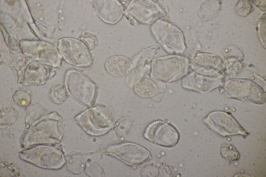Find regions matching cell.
Here are the masks:
<instances>
[{
	"label": "cell",
	"mask_w": 266,
	"mask_h": 177,
	"mask_svg": "<svg viewBox=\"0 0 266 177\" xmlns=\"http://www.w3.org/2000/svg\"><path fill=\"white\" fill-rule=\"evenodd\" d=\"M12 98L14 102L22 107L26 106L31 101V98L29 94L26 91L22 90L15 91Z\"/></svg>",
	"instance_id": "obj_15"
},
{
	"label": "cell",
	"mask_w": 266,
	"mask_h": 177,
	"mask_svg": "<svg viewBox=\"0 0 266 177\" xmlns=\"http://www.w3.org/2000/svg\"><path fill=\"white\" fill-rule=\"evenodd\" d=\"M221 154L223 158L230 162L237 161L240 157L239 152L236 148L230 145L225 144L223 146Z\"/></svg>",
	"instance_id": "obj_14"
},
{
	"label": "cell",
	"mask_w": 266,
	"mask_h": 177,
	"mask_svg": "<svg viewBox=\"0 0 266 177\" xmlns=\"http://www.w3.org/2000/svg\"><path fill=\"white\" fill-rule=\"evenodd\" d=\"M162 10L151 0H133L129 4L124 15L133 26L153 24L162 16Z\"/></svg>",
	"instance_id": "obj_4"
},
{
	"label": "cell",
	"mask_w": 266,
	"mask_h": 177,
	"mask_svg": "<svg viewBox=\"0 0 266 177\" xmlns=\"http://www.w3.org/2000/svg\"><path fill=\"white\" fill-rule=\"evenodd\" d=\"M134 90L138 96L142 98H152L158 92V86L153 81L146 78L138 79L134 86Z\"/></svg>",
	"instance_id": "obj_12"
},
{
	"label": "cell",
	"mask_w": 266,
	"mask_h": 177,
	"mask_svg": "<svg viewBox=\"0 0 266 177\" xmlns=\"http://www.w3.org/2000/svg\"><path fill=\"white\" fill-rule=\"evenodd\" d=\"M104 66L110 74L116 77H122L130 73L133 68V64L128 58L117 55L109 58L106 61Z\"/></svg>",
	"instance_id": "obj_9"
},
{
	"label": "cell",
	"mask_w": 266,
	"mask_h": 177,
	"mask_svg": "<svg viewBox=\"0 0 266 177\" xmlns=\"http://www.w3.org/2000/svg\"><path fill=\"white\" fill-rule=\"evenodd\" d=\"M92 6L100 18L104 22L115 24L122 18L124 9L117 0H93Z\"/></svg>",
	"instance_id": "obj_8"
},
{
	"label": "cell",
	"mask_w": 266,
	"mask_h": 177,
	"mask_svg": "<svg viewBox=\"0 0 266 177\" xmlns=\"http://www.w3.org/2000/svg\"><path fill=\"white\" fill-rule=\"evenodd\" d=\"M144 136L151 142L167 147L175 145L179 138V134L175 127L161 120L155 121L149 125Z\"/></svg>",
	"instance_id": "obj_6"
},
{
	"label": "cell",
	"mask_w": 266,
	"mask_h": 177,
	"mask_svg": "<svg viewBox=\"0 0 266 177\" xmlns=\"http://www.w3.org/2000/svg\"><path fill=\"white\" fill-rule=\"evenodd\" d=\"M108 154L115 156L131 165H140L150 159V153L138 145L126 143L111 146L107 150Z\"/></svg>",
	"instance_id": "obj_7"
},
{
	"label": "cell",
	"mask_w": 266,
	"mask_h": 177,
	"mask_svg": "<svg viewBox=\"0 0 266 177\" xmlns=\"http://www.w3.org/2000/svg\"><path fill=\"white\" fill-rule=\"evenodd\" d=\"M65 83L67 91L76 102L90 107L94 104L98 87L87 76L77 71L71 70L66 74Z\"/></svg>",
	"instance_id": "obj_2"
},
{
	"label": "cell",
	"mask_w": 266,
	"mask_h": 177,
	"mask_svg": "<svg viewBox=\"0 0 266 177\" xmlns=\"http://www.w3.org/2000/svg\"><path fill=\"white\" fill-rule=\"evenodd\" d=\"M66 90L65 86L58 84L52 87L50 91L51 99L53 103L60 104L64 101L67 97Z\"/></svg>",
	"instance_id": "obj_13"
},
{
	"label": "cell",
	"mask_w": 266,
	"mask_h": 177,
	"mask_svg": "<svg viewBox=\"0 0 266 177\" xmlns=\"http://www.w3.org/2000/svg\"><path fill=\"white\" fill-rule=\"evenodd\" d=\"M253 7L251 3L248 1H240L237 4L236 7L237 14L242 16H246L251 13Z\"/></svg>",
	"instance_id": "obj_17"
},
{
	"label": "cell",
	"mask_w": 266,
	"mask_h": 177,
	"mask_svg": "<svg viewBox=\"0 0 266 177\" xmlns=\"http://www.w3.org/2000/svg\"><path fill=\"white\" fill-rule=\"evenodd\" d=\"M213 80L207 77L192 71L182 78V87L184 88L202 93L209 92L212 88Z\"/></svg>",
	"instance_id": "obj_10"
},
{
	"label": "cell",
	"mask_w": 266,
	"mask_h": 177,
	"mask_svg": "<svg viewBox=\"0 0 266 177\" xmlns=\"http://www.w3.org/2000/svg\"><path fill=\"white\" fill-rule=\"evenodd\" d=\"M25 111L31 117L41 116L44 112L42 106L36 103H30L26 106Z\"/></svg>",
	"instance_id": "obj_16"
},
{
	"label": "cell",
	"mask_w": 266,
	"mask_h": 177,
	"mask_svg": "<svg viewBox=\"0 0 266 177\" xmlns=\"http://www.w3.org/2000/svg\"><path fill=\"white\" fill-rule=\"evenodd\" d=\"M59 49L65 61L72 66L84 67L92 63V58L88 48L78 40L71 38L62 39Z\"/></svg>",
	"instance_id": "obj_5"
},
{
	"label": "cell",
	"mask_w": 266,
	"mask_h": 177,
	"mask_svg": "<svg viewBox=\"0 0 266 177\" xmlns=\"http://www.w3.org/2000/svg\"><path fill=\"white\" fill-rule=\"evenodd\" d=\"M189 63L187 57L177 55L154 59L151 63L149 76L159 81L172 82L188 74Z\"/></svg>",
	"instance_id": "obj_1"
},
{
	"label": "cell",
	"mask_w": 266,
	"mask_h": 177,
	"mask_svg": "<svg viewBox=\"0 0 266 177\" xmlns=\"http://www.w3.org/2000/svg\"><path fill=\"white\" fill-rule=\"evenodd\" d=\"M75 120L81 128L91 136L103 135L113 126L109 111L103 105H96L87 109L76 115Z\"/></svg>",
	"instance_id": "obj_3"
},
{
	"label": "cell",
	"mask_w": 266,
	"mask_h": 177,
	"mask_svg": "<svg viewBox=\"0 0 266 177\" xmlns=\"http://www.w3.org/2000/svg\"><path fill=\"white\" fill-rule=\"evenodd\" d=\"M213 56L209 54L201 53L189 62V66L193 71L206 77L213 74L214 68Z\"/></svg>",
	"instance_id": "obj_11"
}]
</instances>
